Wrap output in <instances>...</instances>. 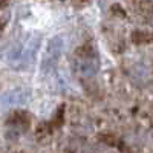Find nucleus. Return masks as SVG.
Returning <instances> with one entry per match:
<instances>
[{"mask_svg": "<svg viewBox=\"0 0 153 153\" xmlns=\"http://www.w3.org/2000/svg\"><path fill=\"white\" fill-rule=\"evenodd\" d=\"M75 69L81 76H94L100 69V60L95 54H83L75 60Z\"/></svg>", "mask_w": 153, "mask_h": 153, "instance_id": "nucleus-1", "label": "nucleus"}, {"mask_svg": "<svg viewBox=\"0 0 153 153\" xmlns=\"http://www.w3.org/2000/svg\"><path fill=\"white\" fill-rule=\"evenodd\" d=\"M63 45H61V40L60 38H54V40L49 42V46H48V51L45 54V58H43V69H49V68H54L55 63L60 57V51H61Z\"/></svg>", "mask_w": 153, "mask_h": 153, "instance_id": "nucleus-2", "label": "nucleus"}, {"mask_svg": "<svg viewBox=\"0 0 153 153\" xmlns=\"http://www.w3.org/2000/svg\"><path fill=\"white\" fill-rule=\"evenodd\" d=\"M0 2H2V0H0Z\"/></svg>", "mask_w": 153, "mask_h": 153, "instance_id": "nucleus-3", "label": "nucleus"}]
</instances>
